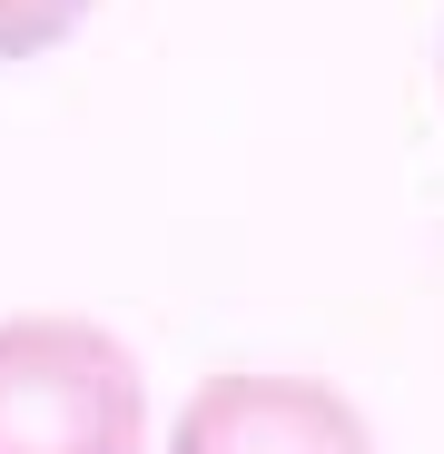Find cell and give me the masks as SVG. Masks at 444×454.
Returning <instances> with one entry per match:
<instances>
[{
    "instance_id": "cell-1",
    "label": "cell",
    "mask_w": 444,
    "mask_h": 454,
    "mask_svg": "<svg viewBox=\"0 0 444 454\" xmlns=\"http://www.w3.org/2000/svg\"><path fill=\"white\" fill-rule=\"evenodd\" d=\"M159 395L119 326L80 307L0 317V454H148Z\"/></svg>"
},
{
    "instance_id": "cell-2",
    "label": "cell",
    "mask_w": 444,
    "mask_h": 454,
    "mask_svg": "<svg viewBox=\"0 0 444 454\" xmlns=\"http://www.w3.org/2000/svg\"><path fill=\"white\" fill-rule=\"evenodd\" d=\"M148 454H376V425L336 375L217 365L178 395L168 444H148Z\"/></svg>"
},
{
    "instance_id": "cell-3",
    "label": "cell",
    "mask_w": 444,
    "mask_h": 454,
    "mask_svg": "<svg viewBox=\"0 0 444 454\" xmlns=\"http://www.w3.org/2000/svg\"><path fill=\"white\" fill-rule=\"evenodd\" d=\"M99 0H0V69H20V59H50L90 30Z\"/></svg>"
},
{
    "instance_id": "cell-4",
    "label": "cell",
    "mask_w": 444,
    "mask_h": 454,
    "mask_svg": "<svg viewBox=\"0 0 444 454\" xmlns=\"http://www.w3.org/2000/svg\"><path fill=\"white\" fill-rule=\"evenodd\" d=\"M434 99H444V40H434Z\"/></svg>"
}]
</instances>
